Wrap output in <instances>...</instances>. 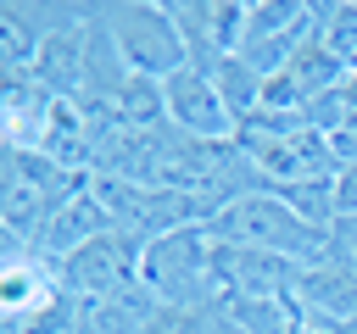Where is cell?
Returning a JSON list of instances; mask_svg holds the SVG:
<instances>
[{
	"instance_id": "6da1fadb",
	"label": "cell",
	"mask_w": 357,
	"mask_h": 334,
	"mask_svg": "<svg viewBox=\"0 0 357 334\" xmlns=\"http://www.w3.org/2000/svg\"><path fill=\"white\" fill-rule=\"evenodd\" d=\"M89 184V173H67L39 150H6L0 167V239L11 250H28L39 228Z\"/></svg>"
},
{
	"instance_id": "7a4b0ae2",
	"label": "cell",
	"mask_w": 357,
	"mask_h": 334,
	"mask_svg": "<svg viewBox=\"0 0 357 334\" xmlns=\"http://www.w3.org/2000/svg\"><path fill=\"white\" fill-rule=\"evenodd\" d=\"M212 239H229V245H257V250H273V256H290L301 267H324L329 262V234L312 228L307 217H296L279 195L257 189V195H240L229 200L212 223H206Z\"/></svg>"
},
{
	"instance_id": "3957f363",
	"label": "cell",
	"mask_w": 357,
	"mask_h": 334,
	"mask_svg": "<svg viewBox=\"0 0 357 334\" xmlns=\"http://www.w3.org/2000/svg\"><path fill=\"white\" fill-rule=\"evenodd\" d=\"M139 284L167 306H190V312L223 306V284H218V267H212V234L178 228V234L151 239L145 262H139Z\"/></svg>"
},
{
	"instance_id": "277c9868",
	"label": "cell",
	"mask_w": 357,
	"mask_h": 334,
	"mask_svg": "<svg viewBox=\"0 0 357 334\" xmlns=\"http://www.w3.org/2000/svg\"><path fill=\"white\" fill-rule=\"evenodd\" d=\"M106 17V33L117 45V56L139 72V78H173L178 67H190V50H184V33L167 11V0H106L100 6Z\"/></svg>"
},
{
	"instance_id": "5b68a950",
	"label": "cell",
	"mask_w": 357,
	"mask_h": 334,
	"mask_svg": "<svg viewBox=\"0 0 357 334\" xmlns=\"http://www.w3.org/2000/svg\"><path fill=\"white\" fill-rule=\"evenodd\" d=\"M139 262H145V239H134L128 228H112V234L78 245L73 256H61L56 278L67 295L100 306V301H123L128 289H139Z\"/></svg>"
},
{
	"instance_id": "8992f818",
	"label": "cell",
	"mask_w": 357,
	"mask_h": 334,
	"mask_svg": "<svg viewBox=\"0 0 357 334\" xmlns=\"http://www.w3.org/2000/svg\"><path fill=\"white\" fill-rule=\"evenodd\" d=\"M318 33V6L307 0H245V33H240V61H251L262 78H273L307 39Z\"/></svg>"
},
{
	"instance_id": "52a82bcc",
	"label": "cell",
	"mask_w": 357,
	"mask_h": 334,
	"mask_svg": "<svg viewBox=\"0 0 357 334\" xmlns=\"http://www.w3.org/2000/svg\"><path fill=\"white\" fill-rule=\"evenodd\" d=\"M212 267H218L223 301H284L307 278L301 262L257 250V245H229V239H212Z\"/></svg>"
},
{
	"instance_id": "ba28073f",
	"label": "cell",
	"mask_w": 357,
	"mask_h": 334,
	"mask_svg": "<svg viewBox=\"0 0 357 334\" xmlns=\"http://www.w3.org/2000/svg\"><path fill=\"white\" fill-rule=\"evenodd\" d=\"M178 33H184V50H190V67L212 72L223 56L240 50V33H245V0H167Z\"/></svg>"
},
{
	"instance_id": "9c48e42d",
	"label": "cell",
	"mask_w": 357,
	"mask_h": 334,
	"mask_svg": "<svg viewBox=\"0 0 357 334\" xmlns=\"http://www.w3.org/2000/svg\"><path fill=\"white\" fill-rule=\"evenodd\" d=\"M78 11H84V0H6L0 6V72L22 78L33 67L39 45Z\"/></svg>"
},
{
	"instance_id": "30bf717a",
	"label": "cell",
	"mask_w": 357,
	"mask_h": 334,
	"mask_svg": "<svg viewBox=\"0 0 357 334\" xmlns=\"http://www.w3.org/2000/svg\"><path fill=\"white\" fill-rule=\"evenodd\" d=\"M162 100H167V122L184 128L190 139H212V145L234 139V111L223 106L218 84L201 67H178L173 78H162Z\"/></svg>"
},
{
	"instance_id": "8fae6325",
	"label": "cell",
	"mask_w": 357,
	"mask_h": 334,
	"mask_svg": "<svg viewBox=\"0 0 357 334\" xmlns=\"http://www.w3.org/2000/svg\"><path fill=\"white\" fill-rule=\"evenodd\" d=\"M89 22H95V6H84L73 22H61V28H56V33L39 45V56H33V67H28V78H33L39 89H50L56 100H78V95H84Z\"/></svg>"
},
{
	"instance_id": "7c38bea8",
	"label": "cell",
	"mask_w": 357,
	"mask_h": 334,
	"mask_svg": "<svg viewBox=\"0 0 357 334\" xmlns=\"http://www.w3.org/2000/svg\"><path fill=\"white\" fill-rule=\"evenodd\" d=\"M112 228H117L112 206L84 184V189H78V195H73V200L45 223V228H39V239H33L28 250H33V256H45V262H61V256H73L78 245H89V239H100V234H112Z\"/></svg>"
},
{
	"instance_id": "4fadbf2b",
	"label": "cell",
	"mask_w": 357,
	"mask_h": 334,
	"mask_svg": "<svg viewBox=\"0 0 357 334\" xmlns=\"http://www.w3.org/2000/svg\"><path fill=\"white\" fill-rule=\"evenodd\" d=\"M56 295H61L56 262H45V256H33V250H11V245H6V273H0V312H6V323L39 317Z\"/></svg>"
},
{
	"instance_id": "5bb4252c",
	"label": "cell",
	"mask_w": 357,
	"mask_h": 334,
	"mask_svg": "<svg viewBox=\"0 0 357 334\" xmlns=\"http://www.w3.org/2000/svg\"><path fill=\"white\" fill-rule=\"evenodd\" d=\"M50 117H56V95L39 89L28 72L0 84V128H6V150H45Z\"/></svg>"
},
{
	"instance_id": "9a60e30c",
	"label": "cell",
	"mask_w": 357,
	"mask_h": 334,
	"mask_svg": "<svg viewBox=\"0 0 357 334\" xmlns=\"http://www.w3.org/2000/svg\"><path fill=\"white\" fill-rule=\"evenodd\" d=\"M312 312H324L329 323H357V267L346 262H324V267H307L301 289H296Z\"/></svg>"
},
{
	"instance_id": "2e32d148",
	"label": "cell",
	"mask_w": 357,
	"mask_h": 334,
	"mask_svg": "<svg viewBox=\"0 0 357 334\" xmlns=\"http://www.w3.org/2000/svg\"><path fill=\"white\" fill-rule=\"evenodd\" d=\"M206 78L218 84L223 106L234 111V128H240V122H245L251 111H262V84H268V78H262V72H257L251 61H240V56H223V61H218V67H212Z\"/></svg>"
},
{
	"instance_id": "e0dca14e",
	"label": "cell",
	"mask_w": 357,
	"mask_h": 334,
	"mask_svg": "<svg viewBox=\"0 0 357 334\" xmlns=\"http://www.w3.org/2000/svg\"><path fill=\"white\" fill-rule=\"evenodd\" d=\"M268 195H279L296 217H307L312 228H335L340 223V206H335V178H301V184H279V189H268Z\"/></svg>"
},
{
	"instance_id": "ac0fdd59",
	"label": "cell",
	"mask_w": 357,
	"mask_h": 334,
	"mask_svg": "<svg viewBox=\"0 0 357 334\" xmlns=\"http://www.w3.org/2000/svg\"><path fill=\"white\" fill-rule=\"evenodd\" d=\"M318 39L340 56L346 72H357V0H329V6H318Z\"/></svg>"
},
{
	"instance_id": "d6986e66",
	"label": "cell",
	"mask_w": 357,
	"mask_h": 334,
	"mask_svg": "<svg viewBox=\"0 0 357 334\" xmlns=\"http://www.w3.org/2000/svg\"><path fill=\"white\" fill-rule=\"evenodd\" d=\"M329 262L357 267V217H340V223L329 228Z\"/></svg>"
},
{
	"instance_id": "ffe728a7",
	"label": "cell",
	"mask_w": 357,
	"mask_h": 334,
	"mask_svg": "<svg viewBox=\"0 0 357 334\" xmlns=\"http://www.w3.org/2000/svg\"><path fill=\"white\" fill-rule=\"evenodd\" d=\"M335 206H340V217H357V167L335 173Z\"/></svg>"
},
{
	"instance_id": "44dd1931",
	"label": "cell",
	"mask_w": 357,
	"mask_h": 334,
	"mask_svg": "<svg viewBox=\"0 0 357 334\" xmlns=\"http://www.w3.org/2000/svg\"><path fill=\"white\" fill-rule=\"evenodd\" d=\"M340 334H357V323H340Z\"/></svg>"
}]
</instances>
